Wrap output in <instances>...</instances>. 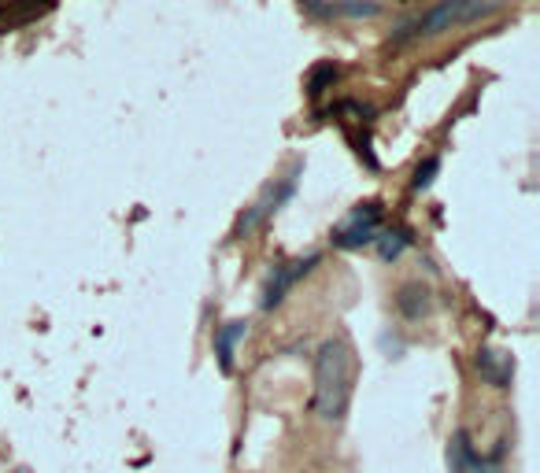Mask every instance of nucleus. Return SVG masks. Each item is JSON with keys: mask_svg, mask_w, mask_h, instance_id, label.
<instances>
[{"mask_svg": "<svg viewBox=\"0 0 540 473\" xmlns=\"http://www.w3.org/2000/svg\"><path fill=\"white\" fill-rule=\"evenodd\" d=\"M337 78H341V67L333 60H326V63H315L311 71H307V82H304V93L311 100H319L326 89H333L337 85Z\"/></svg>", "mask_w": 540, "mask_h": 473, "instance_id": "0eeeda50", "label": "nucleus"}, {"mask_svg": "<svg viewBox=\"0 0 540 473\" xmlns=\"http://www.w3.org/2000/svg\"><path fill=\"white\" fill-rule=\"evenodd\" d=\"M407 241H411V237H407L404 230L381 233V237H378V255L385 259V263H393V259H400V252L407 248Z\"/></svg>", "mask_w": 540, "mask_h": 473, "instance_id": "9b49d317", "label": "nucleus"}, {"mask_svg": "<svg viewBox=\"0 0 540 473\" xmlns=\"http://www.w3.org/2000/svg\"><path fill=\"white\" fill-rule=\"evenodd\" d=\"M319 263V255H307V259H296V263H289V267H278L274 274H270V281L263 285V307H278L285 300V292L293 289L296 281L304 278L307 270Z\"/></svg>", "mask_w": 540, "mask_h": 473, "instance_id": "20e7f679", "label": "nucleus"}, {"mask_svg": "<svg viewBox=\"0 0 540 473\" xmlns=\"http://www.w3.org/2000/svg\"><path fill=\"white\" fill-rule=\"evenodd\" d=\"M437 170H441V159H437V156H426V159H422V163L415 167L411 189H415V193H426V189L433 185V178H437Z\"/></svg>", "mask_w": 540, "mask_h": 473, "instance_id": "f8f14e48", "label": "nucleus"}, {"mask_svg": "<svg viewBox=\"0 0 540 473\" xmlns=\"http://www.w3.org/2000/svg\"><path fill=\"white\" fill-rule=\"evenodd\" d=\"M333 15H348V19H374L381 15L378 0H330Z\"/></svg>", "mask_w": 540, "mask_h": 473, "instance_id": "9d476101", "label": "nucleus"}, {"mask_svg": "<svg viewBox=\"0 0 540 473\" xmlns=\"http://www.w3.org/2000/svg\"><path fill=\"white\" fill-rule=\"evenodd\" d=\"M448 466H452V473L478 470V455H474V444H470L467 433H455L452 437V444H448Z\"/></svg>", "mask_w": 540, "mask_h": 473, "instance_id": "6e6552de", "label": "nucleus"}, {"mask_svg": "<svg viewBox=\"0 0 540 473\" xmlns=\"http://www.w3.org/2000/svg\"><path fill=\"white\" fill-rule=\"evenodd\" d=\"M474 473H504V466H496V462H489V466H485V462H478V470Z\"/></svg>", "mask_w": 540, "mask_h": 473, "instance_id": "4468645a", "label": "nucleus"}, {"mask_svg": "<svg viewBox=\"0 0 540 473\" xmlns=\"http://www.w3.org/2000/svg\"><path fill=\"white\" fill-rule=\"evenodd\" d=\"M500 8V0H441V4H433L426 15H418L415 23H404L396 30L389 41L393 45H407V41H418V37H437L444 30H452V26H463V23H474L481 15H489Z\"/></svg>", "mask_w": 540, "mask_h": 473, "instance_id": "f03ea898", "label": "nucleus"}, {"mask_svg": "<svg viewBox=\"0 0 540 473\" xmlns=\"http://www.w3.org/2000/svg\"><path fill=\"white\" fill-rule=\"evenodd\" d=\"M478 370L489 377L496 389H504L507 381H511V374H515V363H511L507 355H500V363H496V352H481L478 355Z\"/></svg>", "mask_w": 540, "mask_h": 473, "instance_id": "1a4fd4ad", "label": "nucleus"}, {"mask_svg": "<svg viewBox=\"0 0 540 473\" xmlns=\"http://www.w3.org/2000/svg\"><path fill=\"white\" fill-rule=\"evenodd\" d=\"M300 8H304L307 15H315V19H330V0H300Z\"/></svg>", "mask_w": 540, "mask_h": 473, "instance_id": "ddd939ff", "label": "nucleus"}, {"mask_svg": "<svg viewBox=\"0 0 540 473\" xmlns=\"http://www.w3.org/2000/svg\"><path fill=\"white\" fill-rule=\"evenodd\" d=\"M378 230H381V204L378 200H367V204H359L344 226L333 230V244L337 248H363V244L378 241Z\"/></svg>", "mask_w": 540, "mask_h": 473, "instance_id": "7ed1b4c3", "label": "nucleus"}, {"mask_svg": "<svg viewBox=\"0 0 540 473\" xmlns=\"http://www.w3.org/2000/svg\"><path fill=\"white\" fill-rule=\"evenodd\" d=\"M245 333H248L245 318H234V322H226V326L215 329V355H219L222 374H230V370H234V348Z\"/></svg>", "mask_w": 540, "mask_h": 473, "instance_id": "39448f33", "label": "nucleus"}, {"mask_svg": "<svg viewBox=\"0 0 540 473\" xmlns=\"http://www.w3.org/2000/svg\"><path fill=\"white\" fill-rule=\"evenodd\" d=\"M356 359L344 340H326L315 355V414L326 422H341L352 400Z\"/></svg>", "mask_w": 540, "mask_h": 473, "instance_id": "f257e3e1", "label": "nucleus"}, {"mask_svg": "<svg viewBox=\"0 0 540 473\" xmlns=\"http://www.w3.org/2000/svg\"><path fill=\"white\" fill-rule=\"evenodd\" d=\"M396 307H400V315L404 318H426L430 315V289L422 285V281H407L404 289L396 292Z\"/></svg>", "mask_w": 540, "mask_h": 473, "instance_id": "423d86ee", "label": "nucleus"}]
</instances>
